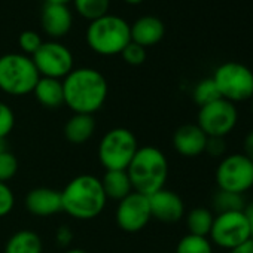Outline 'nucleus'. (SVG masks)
I'll return each mask as SVG.
<instances>
[{"instance_id": "f257e3e1", "label": "nucleus", "mask_w": 253, "mask_h": 253, "mask_svg": "<svg viewBox=\"0 0 253 253\" xmlns=\"http://www.w3.org/2000/svg\"><path fill=\"white\" fill-rule=\"evenodd\" d=\"M64 104L73 113L94 115L98 112L109 92L106 78L95 69H73L63 79Z\"/></svg>"}, {"instance_id": "f03ea898", "label": "nucleus", "mask_w": 253, "mask_h": 253, "mask_svg": "<svg viewBox=\"0 0 253 253\" xmlns=\"http://www.w3.org/2000/svg\"><path fill=\"white\" fill-rule=\"evenodd\" d=\"M61 192L63 211L78 220H89L97 217L107 201L101 180L92 174H81L73 177Z\"/></svg>"}, {"instance_id": "7ed1b4c3", "label": "nucleus", "mask_w": 253, "mask_h": 253, "mask_svg": "<svg viewBox=\"0 0 253 253\" xmlns=\"http://www.w3.org/2000/svg\"><path fill=\"white\" fill-rule=\"evenodd\" d=\"M126 173L133 191L149 197L164 188L169 177V161L158 148L143 146L137 149Z\"/></svg>"}, {"instance_id": "20e7f679", "label": "nucleus", "mask_w": 253, "mask_h": 253, "mask_svg": "<svg viewBox=\"0 0 253 253\" xmlns=\"http://www.w3.org/2000/svg\"><path fill=\"white\" fill-rule=\"evenodd\" d=\"M89 48L100 55H116L131 42V27L118 15H104L91 21L86 30Z\"/></svg>"}, {"instance_id": "39448f33", "label": "nucleus", "mask_w": 253, "mask_h": 253, "mask_svg": "<svg viewBox=\"0 0 253 253\" xmlns=\"http://www.w3.org/2000/svg\"><path fill=\"white\" fill-rule=\"evenodd\" d=\"M41 75L26 54H5L0 57V89L9 95L33 92Z\"/></svg>"}, {"instance_id": "423d86ee", "label": "nucleus", "mask_w": 253, "mask_h": 253, "mask_svg": "<svg viewBox=\"0 0 253 253\" xmlns=\"http://www.w3.org/2000/svg\"><path fill=\"white\" fill-rule=\"evenodd\" d=\"M139 149L137 139L128 128H113L107 131L98 145V160L107 170H126Z\"/></svg>"}, {"instance_id": "0eeeda50", "label": "nucleus", "mask_w": 253, "mask_h": 253, "mask_svg": "<svg viewBox=\"0 0 253 253\" xmlns=\"http://www.w3.org/2000/svg\"><path fill=\"white\" fill-rule=\"evenodd\" d=\"M211 78L223 100L235 104L253 97V72L241 63H223Z\"/></svg>"}, {"instance_id": "6e6552de", "label": "nucleus", "mask_w": 253, "mask_h": 253, "mask_svg": "<svg viewBox=\"0 0 253 253\" xmlns=\"http://www.w3.org/2000/svg\"><path fill=\"white\" fill-rule=\"evenodd\" d=\"M214 179L217 189L244 194L253 188V163L244 154H231L217 164Z\"/></svg>"}, {"instance_id": "1a4fd4ad", "label": "nucleus", "mask_w": 253, "mask_h": 253, "mask_svg": "<svg viewBox=\"0 0 253 253\" xmlns=\"http://www.w3.org/2000/svg\"><path fill=\"white\" fill-rule=\"evenodd\" d=\"M238 122V112L234 103L219 98L200 107L197 125L207 137H225Z\"/></svg>"}, {"instance_id": "9d476101", "label": "nucleus", "mask_w": 253, "mask_h": 253, "mask_svg": "<svg viewBox=\"0 0 253 253\" xmlns=\"http://www.w3.org/2000/svg\"><path fill=\"white\" fill-rule=\"evenodd\" d=\"M209 235L216 246L232 250L250 238V228L243 211L220 213L214 216Z\"/></svg>"}, {"instance_id": "9b49d317", "label": "nucleus", "mask_w": 253, "mask_h": 253, "mask_svg": "<svg viewBox=\"0 0 253 253\" xmlns=\"http://www.w3.org/2000/svg\"><path fill=\"white\" fill-rule=\"evenodd\" d=\"M32 60L42 78L64 79L73 70V54L58 42H43Z\"/></svg>"}, {"instance_id": "f8f14e48", "label": "nucleus", "mask_w": 253, "mask_h": 253, "mask_svg": "<svg viewBox=\"0 0 253 253\" xmlns=\"http://www.w3.org/2000/svg\"><path fill=\"white\" fill-rule=\"evenodd\" d=\"M116 223L125 232H139L152 219L149 198L139 192H131L119 201L116 207Z\"/></svg>"}, {"instance_id": "ddd939ff", "label": "nucleus", "mask_w": 253, "mask_h": 253, "mask_svg": "<svg viewBox=\"0 0 253 253\" xmlns=\"http://www.w3.org/2000/svg\"><path fill=\"white\" fill-rule=\"evenodd\" d=\"M148 198L151 214L160 222L174 223L180 220L185 214V204L182 198L170 189L163 188L155 194L149 195Z\"/></svg>"}, {"instance_id": "4468645a", "label": "nucleus", "mask_w": 253, "mask_h": 253, "mask_svg": "<svg viewBox=\"0 0 253 253\" xmlns=\"http://www.w3.org/2000/svg\"><path fill=\"white\" fill-rule=\"evenodd\" d=\"M207 136L197 124H185L176 130L173 136V146L176 152L186 158H195L204 154Z\"/></svg>"}, {"instance_id": "2eb2a0df", "label": "nucleus", "mask_w": 253, "mask_h": 253, "mask_svg": "<svg viewBox=\"0 0 253 253\" xmlns=\"http://www.w3.org/2000/svg\"><path fill=\"white\" fill-rule=\"evenodd\" d=\"M73 26V17L67 5L45 3L42 8V27L51 38L66 36Z\"/></svg>"}, {"instance_id": "dca6fc26", "label": "nucleus", "mask_w": 253, "mask_h": 253, "mask_svg": "<svg viewBox=\"0 0 253 253\" xmlns=\"http://www.w3.org/2000/svg\"><path fill=\"white\" fill-rule=\"evenodd\" d=\"M26 207L35 216H52L63 210L61 192L52 188H35L26 197Z\"/></svg>"}, {"instance_id": "f3484780", "label": "nucleus", "mask_w": 253, "mask_h": 253, "mask_svg": "<svg viewBox=\"0 0 253 253\" xmlns=\"http://www.w3.org/2000/svg\"><path fill=\"white\" fill-rule=\"evenodd\" d=\"M131 27V42L139 43L143 48L157 45L166 33L164 23L154 15L140 17Z\"/></svg>"}, {"instance_id": "a211bd4d", "label": "nucleus", "mask_w": 253, "mask_h": 253, "mask_svg": "<svg viewBox=\"0 0 253 253\" xmlns=\"http://www.w3.org/2000/svg\"><path fill=\"white\" fill-rule=\"evenodd\" d=\"M95 131V121L92 115L75 113L70 116L64 126V136L73 145H82L88 142Z\"/></svg>"}, {"instance_id": "6ab92c4d", "label": "nucleus", "mask_w": 253, "mask_h": 253, "mask_svg": "<svg viewBox=\"0 0 253 253\" xmlns=\"http://www.w3.org/2000/svg\"><path fill=\"white\" fill-rule=\"evenodd\" d=\"M33 94L36 100L46 109H57L64 104L63 81L52 78H42L38 81Z\"/></svg>"}, {"instance_id": "aec40b11", "label": "nucleus", "mask_w": 253, "mask_h": 253, "mask_svg": "<svg viewBox=\"0 0 253 253\" xmlns=\"http://www.w3.org/2000/svg\"><path fill=\"white\" fill-rule=\"evenodd\" d=\"M100 180L107 198L121 201L133 192V185L126 170H107Z\"/></svg>"}, {"instance_id": "412c9836", "label": "nucleus", "mask_w": 253, "mask_h": 253, "mask_svg": "<svg viewBox=\"0 0 253 253\" xmlns=\"http://www.w3.org/2000/svg\"><path fill=\"white\" fill-rule=\"evenodd\" d=\"M5 253H42V240L33 231H18L8 240Z\"/></svg>"}, {"instance_id": "4be33fe9", "label": "nucleus", "mask_w": 253, "mask_h": 253, "mask_svg": "<svg viewBox=\"0 0 253 253\" xmlns=\"http://www.w3.org/2000/svg\"><path fill=\"white\" fill-rule=\"evenodd\" d=\"M213 213L206 207H197L192 209L186 216V226L189 234L207 237L210 234L211 225H213Z\"/></svg>"}, {"instance_id": "5701e85b", "label": "nucleus", "mask_w": 253, "mask_h": 253, "mask_svg": "<svg viewBox=\"0 0 253 253\" xmlns=\"http://www.w3.org/2000/svg\"><path fill=\"white\" fill-rule=\"evenodd\" d=\"M246 207V201L241 194L228 192L217 189L213 195V209L217 214L229 213V211H243Z\"/></svg>"}, {"instance_id": "b1692460", "label": "nucleus", "mask_w": 253, "mask_h": 253, "mask_svg": "<svg viewBox=\"0 0 253 253\" xmlns=\"http://www.w3.org/2000/svg\"><path fill=\"white\" fill-rule=\"evenodd\" d=\"M75 8L81 17L94 21L107 15L110 0H73Z\"/></svg>"}, {"instance_id": "393cba45", "label": "nucleus", "mask_w": 253, "mask_h": 253, "mask_svg": "<svg viewBox=\"0 0 253 253\" xmlns=\"http://www.w3.org/2000/svg\"><path fill=\"white\" fill-rule=\"evenodd\" d=\"M192 97H194V101L200 107L222 98L220 94H219V89H217V86H216V84L213 81V78H206V79L200 81L195 85V88H194Z\"/></svg>"}, {"instance_id": "a878e982", "label": "nucleus", "mask_w": 253, "mask_h": 253, "mask_svg": "<svg viewBox=\"0 0 253 253\" xmlns=\"http://www.w3.org/2000/svg\"><path fill=\"white\" fill-rule=\"evenodd\" d=\"M176 253H213V246L207 237L188 234L177 243Z\"/></svg>"}, {"instance_id": "bb28decb", "label": "nucleus", "mask_w": 253, "mask_h": 253, "mask_svg": "<svg viewBox=\"0 0 253 253\" xmlns=\"http://www.w3.org/2000/svg\"><path fill=\"white\" fill-rule=\"evenodd\" d=\"M18 171V161L14 154L9 151L0 154V182L6 183Z\"/></svg>"}, {"instance_id": "cd10ccee", "label": "nucleus", "mask_w": 253, "mask_h": 253, "mask_svg": "<svg viewBox=\"0 0 253 253\" xmlns=\"http://www.w3.org/2000/svg\"><path fill=\"white\" fill-rule=\"evenodd\" d=\"M121 55L125 60V63H128L130 66H140L146 60V48L140 46L139 43L130 42L122 49Z\"/></svg>"}, {"instance_id": "c85d7f7f", "label": "nucleus", "mask_w": 253, "mask_h": 253, "mask_svg": "<svg viewBox=\"0 0 253 253\" xmlns=\"http://www.w3.org/2000/svg\"><path fill=\"white\" fill-rule=\"evenodd\" d=\"M18 43H20V48L24 54H30L33 55L39 48L41 45L43 43L41 36L33 32V30H26L20 35V39H18Z\"/></svg>"}, {"instance_id": "c756f323", "label": "nucleus", "mask_w": 253, "mask_h": 253, "mask_svg": "<svg viewBox=\"0 0 253 253\" xmlns=\"http://www.w3.org/2000/svg\"><path fill=\"white\" fill-rule=\"evenodd\" d=\"M14 125H15V115L12 109L6 103L0 101V137L6 139V136L14 130Z\"/></svg>"}, {"instance_id": "7c9ffc66", "label": "nucleus", "mask_w": 253, "mask_h": 253, "mask_svg": "<svg viewBox=\"0 0 253 253\" xmlns=\"http://www.w3.org/2000/svg\"><path fill=\"white\" fill-rule=\"evenodd\" d=\"M14 204H15L14 192L6 183L0 182V217L9 214L14 209Z\"/></svg>"}, {"instance_id": "2f4dec72", "label": "nucleus", "mask_w": 253, "mask_h": 253, "mask_svg": "<svg viewBox=\"0 0 253 253\" xmlns=\"http://www.w3.org/2000/svg\"><path fill=\"white\" fill-rule=\"evenodd\" d=\"M226 151V145H225V137H207L206 142V149L204 152L213 158H220L223 157Z\"/></svg>"}, {"instance_id": "473e14b6", "label": "nucleus", "mask_w": 253, "mask_h": 253, "mask_svg": "<svg viewBox=\"0 0 253 253\" xmlns=\"http://www.w3.org/2000/svg\"><path fill=\"white\" fill-rule=\"evenodd\" d=\"M55 240H57V244H58V246H63V247L69 246V244L72 243V240H73V232H72V229H70L67 225L60 226V228L57 229V232H55Z\"/></svg>"}, {"instance_id": "72a5a7b5", "label": "nucleus", "mask_w": 253, "mask_h": 253, "mask_svg": "<svg viewBox=\"0 0 253 253\" xmlns=\"http://www.w3.org/2000/svg\"><path fill=\"white\" fill-rule=\"evenodd\" d=\"M243 154L253 163V130H250L243 140Z\"/></svg>"}, {"instance_id": "f704fd0d", "label": "nucleus", "mask_w": 253, "mask_h": 253, "mask_svg": "<svg viewBox=\"0 0 253 253\" xmlns=\"http://www.w3.org/2000/svg\"><path fill=\"white\" fill-rule=\"evenodd\" d=\"M243 213H244V216L247 219V223H249V228H250V238H253V201L246 204Z\"/></svg>"}, {"instance_id": "c9c22d12", "label": "nucleus", "mask_w": 253, "mask_h": 253, "mask_svg": "<svg viewBox=\"0 0 253 253\" xmlns=\"http://www.w3.org/2000/svg\"><path fill=\"white\" fill-rule=\"evenodd\" d=\"M229 253H253V238H249L243 244H240L235 249L229 250Z\"/></svg>"}, {"instance_id": "e433bc0d", "label": "nucleus", "mask_w": 253, "mask_h": 253, "mask_svg": "<svg viewBox=\"0 0 253 253\" xmlns=\"http://www.w3.org/2000/svg\"><path fill=\"white\" fill-rule=\"evenodd\" d=\"M8 151V143H6V139L0 137V154H3Z\"/></svg>"}, {"instance_id": "4c0bfd02", "label": "nucleus", "mask_w": 253, "mask_h": 253, "mask_svg": "<svg viewBox=\"0 0 253 253\" xmlns=\"http://www.w3.org/2000/svg\"><path fill=\"white\" fill-rule=\"evenodd\" d=\"M70 0H45V3H63V5H67Z\"/></svg>"}, {"instance_id": "58836bf2", "label": "nucleus", "mask_w": 253, "mask_h": 253, "mask_svg": "<svg viewBox=\"0 0 253 253\" xmlns=\"http://www.w3.org/2000/svg\"><path fill=\"white\" fill-rule=\"evenodd\" d=\"M64 253H86V252L82 250V249H70V250H67V252H64Z\"/></svg>"}, {"instance_id": "ea45409f", "label": "nucleus", "mask_w": 253, "mask_h": 253, "mask_svg": "<svg viewBox=\"0 0 253 253\" xmlns=\"http://www.w3.org/2000/svg\"><path fill=\"white\" fill-rule=\"evenodd\" d=\"M126 3H130V5H139L142 2H145V0H125Z\"/></svg>"}, {"instance_id": "a19ab883", "label": "nucleus", "mask_w": 253, "mask_h": 253, "mask_svg": "<svg viewBox=\"0 0 253 253\" xmlns=\"http://www.w3.org/2000/svg\"><path fill=\"white\" fill-rule=\"evenodd\" d=\"M250 101H252V115H253V97L250 98Z\"/></svg>"}]
</instances>
